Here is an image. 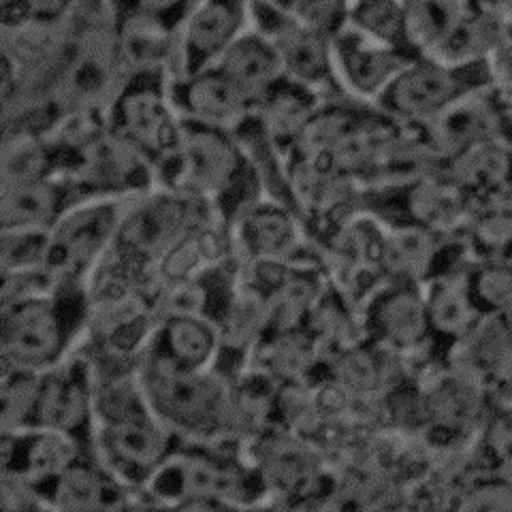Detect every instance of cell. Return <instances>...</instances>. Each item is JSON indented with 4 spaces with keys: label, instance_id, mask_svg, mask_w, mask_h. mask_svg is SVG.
Here are the masks:
<instances>
[{
    "label": "cell",
    "instance_id": "cell-1",
    "mask_svg": "<svg viewBox=\"0 0 512 512\" xmlns=\"http://www.w3.org/2000/svg\"><path fill=\"white\" fill-rule=\"evenodd\" d=\"M158 184L207 203L229 229L250 205L265 197L259 175L233 131L186 120L182 152Z\"/></svg>",
    "mask_w": 512,
    "mask_h": 512
},
{
    "label": "cell",
    "instance_id": "cell-2",
    "mask_svg": "<svg viewBox=\"0 0 512 512\" xmlns=\"http://www.w3.org/2000/svg\"><path fill=\"white\" fill-rule=\"evenodd\" d=\"M90 320L86 282L0 306V363L47 372L84 344Z\"/></svg>",
    "mask_w": 512,
    "mask_h": 512
},
{
    "label": "cell",
    "instance_id": "cell-3",
    "mask_svg": "<svg viewBox=\"0 0 512 512\" xmlns=\"http://www.w3.org/2000/svg\"><path fill=\"white\" fill-rule=\"evenodd\" d=\"M141 382L152 412L186 442L237 444L231 438V382L216 370H180L143 355Z\"/></svg>",
    "mask_w": 512,
    "mask_h": 512
},
{
    "label": "cell",
    "instance_id": "cell-4",
    "mask_svg": "<svg viewBox=\"0 0 512 512\" xmlns=\"http://www.w3.org/2000/svg\"><path fill=\"white\" fill-rule=\"evenodd\" d=\"M107 126L135 146L160 178L182 152L184 120L171 94V73H128L107 107Z\"/></svg>",
    "mask_w": 512,
    "mask_h": 512
},
{
    "label": "cell",
    "instance_id": "cell-5",
    "mask_svg": "<svg viewBox=\"0 0 512 512\" xmlns=\"http://www.w3.org/2000/svg\"><path fill=\"white\" fill-rule=\"evenodd\" d=\"M491 86L489 58L448 62L419 54L382 92L376 107L402 124L425 126Z\"/></svg>",
    "mask_w": 512,
    "mask_h": 512
},
{
    "label": "cell",
    "instance_id": "cell-6",
    "mask_svg": "<svg viewBox=\"0 0 512 512\" xmlns=\"http://www.w3.org/2000/svg\"><path fill=\"white\" fill-rule=\"evenodd\" d=\"M416 52L448 62L489 58L508 15L483 0H404Z\"/></svg>",
    "mask_w": 512,
    "mask_h": 512
},
{
    "label": "cell",
    "instance_id": "cell-7",
    "mask_svg": "<svg viewBox=\"0 0 512 512\" xmlns=\"http://www.w3.org/2000/svg\"><path fill=\"white\" fill-rule=\"evenodd\" d=\"M212 207L169 186H154L128 201L111 254L139 269L154 263Z\"/></svg>",
    "mask_w": 512,
    "mask_h": 512
},
{
    "label": "cell",
    "instance_id": "cell-8",
    "mask_svg": "<svg viewBox=\"0 0 512 512\" xmlns=\"http://www.w3.org/2000/svg\"><path fill=\"white\" fill-rule=\"evenodd\" d=\"M365 207L384 224H412L438 233H461L474 210L444 169L408 182L365 188Z\"/></svg>",
    "mask_w": 512,
    "mask_h": 512
},
{
    "label": "cell",
    "instance_id": "cell-9",
    "mask_svg": "<svg viewBox=\"0 0 512 512\" xmlns=\"http://www.w3.org/2000/svg\"><path fill=\"white\" fill-rule=\"evenodd\" d=\"M250 28L274 45L286 77L314 88L325 99L348 96L335 73L331 37L320 35L271 0H250Z\"/></svg>",
    "mask_w": 512,
    "mask_h": 512
},
{
    "label": "cell",
    "instance_id": "cell-10",
    "mask_svg": "<svg viewBox=\"0 0 512 512\" xmlns=\"http://www.w3.org/2000/svg\"><path fill=\"white\" fill-rule=\"evenodd\" d=\"M365 335L399 352L408 372L429 361L444 359L431 338L425 286L387 278L361 306Z\"/></svg>",
    "mask_w": 512,
    "mask_h": 512
},
{
    "label": "cell",
    "instance_id": "cell-11",
    "mask_svg": "<svg viewBox=\"0 0 512 512\" xmlns=\"http://www.w3.org/2000/svg\"><path fill=\"white\" fill-rule=\"evenodd\" d=\"M131 199L94 197L77 201L52 227L47 267L62 282H86L114 246Z\"/></svg>",
    "mask_w": 512,
    "mask_h": 512
},
{
    "label": "cell",
    "instance_id": "cell-12",
    "mask_svg": "<svg viewBox=\"0 0 512 512\" xmlns=\"http://www.w3.org/2000/svg\"><path fill=\"white\" fill-rule=\"evenodd\" d=\"M60 175L73 182L84 199H126L158 186L156 167L109 126L64 158Z\"/></svg>",
    "mask_w": 512,
    "mask_h": 512
},
{
    "label": "cell",
    "instance_id": "cell-13",
    "mask_svg": "<svg viewBox=\"0 0 512 512\" xmlns=\"http://www.w3.org/2000/svg\"><path fill=\"white\" fill-rule=\"evenodd\" d=\"M184 442L154 412H148L96 429L94 453L124 485L141 491Z\"/></svg>",
    "mask_w": 512,
    "mask_h": 512
},
{
    "label": "cell",
    "instance_id": "cell-14",
    "mask_svg": "<svg viewBox=\"0 0 512 512\" xmlns=\"http://www.w3.org/2000/svg\"><path fill=\"white\" fill-rule=\"evenodd\" d=\"M233 248L237 263L284 261L320 263V250L308 235L301 216L284 203L263 197L250 205L233 224Z\"/></svg>",
    "mask_w": 512,
    "mask_h": 512
},
{
    "label": "cell",
    "instance_id": "cell-15",
    "mask_svg": "<svg viewBox=\"0 0 512 512\" xmlns=\"http://www.w3.org/2000/svg\"><path fill=\"white\" fill-rule=\"evenodd\" d=\"M32 427L56 429L73 438L86 453H94L96 416L90 363L82 350L43 372Z\"/></svg>",
    "mask_w": 512,
    "mask_h": 512
},
{
    "label": "cell",
    "instance_id": "cell-16",
    "mask_svg": "<svg viewBox=\"0 0 512 512\" xmlns=\"http://www.w3.org/2000/svg\"><path fill=\"white\" fill-rule=\"evenodd\" d=\"M250 28V0H197L178 32L171 77L214 64Z\"/></svg>",
    "mask_w": 512,
    "mask_h": 512
},
{
    "label": "cell",
    "instance_id": "cell-17",
    "mask_svg": "<svg viewBox=\"0 0 512 512\" xmlns=\"http://www.w3.org/2000/svg\"><path fill=\"white\" fill-rule=\"evenodd\" d=\"M472 261L461 233H438L412 224H387V278L427 284Z\"/></svg>",
    "mask_w": 512,
    "mask_h": 512
},
{
    "label": "cell",
    "instance_id": "cell-18",
    "mask_svg": "<svg viewBox=\"0 0 512 512\" xmlns=\"http://www.w3.org/2000/svg\"><path fill=\"white\" fill-rule=\"evenodd\" d=\"M84 455L90 453L56 429L0 431V476L35 487L45 502L50 487Z\"/></svg>",
    "mask_w": 512,
    "mask_h": 512
},
{
    "label": "cell",
    "instance_id": "cell-19",
    "mask_svg": "<svg viewBox=\"0 0 512 512\" xmlns=\"http://www.w3.org/2000/svg\"><path fill=\"white\" fill-rule=\"evenodd\" d=\"M335 73H338L344 92L361 103H372L391 86L406 64L419 54L397 50L393 45L380 43L355 28H342L331 39Z\"/></svg>",
    "mask_w": 512,
    "mask_h": 512
},
{
    "label": "cell",
    "instance_id": "cell-20",
    "mask_svg": "<svg viewBox=\"0 0 512 512\" xmlns=\"http://www.w3.org/2000/svg\"><path fill=\"white\" fill-rule=\"evenodd\" d=\"M173 103L182 120L235 131L254 114V101L220 67L171 77Z\"/></svg>",
    "mask_w": 512,
    "mask_h": 512
},
{
    "label": "cell",
    "instance_id": "cell-21",
    "mask_svg": "<svg viewBox=\"0 0 512 512\" xmlns=\"http://www.w3.org/2000/svg\"><path fill=\"white\" fill-rule=\"evenodd\" d=\"M50 510L148 508L143 493L124 485L96 455H84L47 491Z\"/></svg>",
    "mask_w": 512,
    "mask_h": 512
},
{
    "label": "cell",
    "instance_id": "cell-22",
    "mask_svg": "<svg viewBox=\"0 0 512 512\" xmlns=\"http://www.w3.org/2000/svg\"><path fill=\"white\" fill-rule=\"evenodd\" d=\"M421 128L444 169L461 154L483 146L491 139H500L498 96L491 86L444 111L440 118Z\"/></svg>",
    "mask_w": 512,
    "mask_h": 512
},
{
    "label": "cell",
    "instance_id": "cell-23",
    "mask_svg": "<svg viewBox=\"0 0 512 512\" xmlns=\"http://www.w3.org/2000/svg\"><path fill=\"white\" fill-rule=\"evenodd\" d=\"M82 199L62 175L5 184L0 186V229H52Z\"/></svg>",
    "mask_w": 512,
    "mask_h": 512
},
{
    "label": "cell",
    "instance_id": "cell-24",
    "mask_svg": "<svg viewBox=\"0 0 512 512\" xmlns=\"http://www.w3.org/2000/svg\"><path fill=\"white\" fill-rule=\"evenodd\" d=\"M220 352L214 370L229 382L252 365L256 350L269 333L267 301L239 284L231 306L218 323Z\"/></svg>",
    "mask_w": 512,
    "mask_h": 512
},
{
    "label": "cell",
    "instance_id": "cell-25",
    "mask_svg": "<svg viewBox=\"0 0 512 512\" xmlns=\"http://www.w3.org/2000/svg\"><path fill=\"white\" fill-rule=\"evenodd\" d=\"M220 331L210 318L192 314H160L146 357L180 370H214Z\"/></svg>",
    "mask_w": 512,
    "mask_h": 512
},
{
    "label": "cell",
    "instance_id": "cell-26",
    "mask_svg": "<svg viewBox=\"0 0 512 512\" xmlns=\"http://www.w3.org/2000/svg\"><path fill=\"white\" fill-rule=\"evenodd\" d=\"M327 374L352 393L380 399L410 372L399 352L365 338L327 357Z\"/></svg>",
    "mask_w": 512,
    "mask_h": 512
},
{
    "label": "cell",
    "instance_id": "cell-27",
    "mask_svg": "<svg viewBox=\"0 0 512 512\" xmlns=\"http://www.w3.org/2000/svg\"><path fill=\"white\" fill-rule=\"evenodd\" d=\"M325 101V96L314 88L284 75L254 103V114L280 150L291 156Z\"/></svg>",
    "mask_w": 512,
    "mask_h": 512
},
{
    "label": "cell",
    "instance_id": "cell-28",
    "mask_svg": "<svg viewBox=\"0 0 512 512\" xmlns=\"http://www.w3.org/2000/svg\"><path fill=\"white\" fill-rule=\"evenodd\" d=\"M431 338L446 359L485 314L476 306L468 284V267L425 284Z\"/></svg>",
    "mask_w": 512,
    "mask_h": 512
},
{
    "label": "cell",
    "instance_id": "cell-29",
    "mask_svg": "<svg viewBox=\"0 0 512 512\" xmlns=\"http://www.w3.org/2000/svg\"><path fill=\"white\" fill-rule=\"evenodd\" d=\"M109 15L118 54L128 73L173 71L178 30L135 11L109 9Z\"/></svg>",
    "mask_w": 512,
    "mask_h": 512
},
{
    "label": "cell",
    "instance_id": "cell-30",
    "mask_svg": "<svg viewBox=\"0 0 512 512\" xmlns=\"http://www.w3.org/2000/svg\"><path fill=\"white\" fill-rule=\"evenodd\" d=\"M444 171L466 192L472 205L512 203V146L491 139L459 158Z\"/></svg>",
    "mask_w": 512,
    "mask_h": 512
},
{
    "label": "cell",
    "instance_id": "cell-31",
    "mask_svg": "<svg viewBox=\"0 0 512 512\" xmlns=\"http://www.w3.org/2000/svg\"><path fill=\"white\" fill-rule=\"evenodd\" d=\"M239 288V263L224 261L156 293L160 314H192L210 318L218 325Z\"/></svg>",
    "mask_w": 512,
    "mask_h": 512
},
{
    "label": "cell",
    "instance_id": "cell-32",
    "mask_svg": "<svg viewBox=\"0 0 512 512\" xmlns=\"http://www.w3.org/2000/svg\"><path fill=\"white\" fill-rule=\"evenodd\" d=\"M252 363L282 384H312L327 374V352L308 327L267 333Z\"/></svg>",
    "mask_w": 512,
    "mask_h": 512
},
{
    "label": "cell",
    "instance_id": "cell-33",
    "mask_svg": "<svg viewBox=\"0 0 512 512\" xmlns=\"http://www.w3.org/2000/svg\"><path fill=\"white\" fill-rule=\"evenodd\" d=\"M216 67L227 73L254 103L284 77L274 45L254 28L242 32V37L222 54Z\"/></svg>",
    "mask_w": 512,
    "mask_h": 512
},
{
    "label": "cell",
    "instance_id": "cell-34",
    "mask_svg": "<svg viewBox=\"0 0 512 512\" xmlns=\"http://www.w3.org/2000/svg\"><path fill=\"white\" fill-rule=\"evenodd\" d=\"M327 286L325 267L320 263L295 265L280 286L265 301L269 310V333L306 327L316 299Z\"/></svg>",
    "mask_w": 512,
    "mask_h": 512
},
{
    "label": "cell",
    "instance_id": "cell-35",
    "mask_svg": "<svg viewBox=\"0 0 512 512\" xmlns=\"http://www.w3.org/2000/svg\"><path fill=\"white\" fill-rule=\"evenodd\" d=\"M306 327L323 346L327 357L367 338L359 306L352 303L338 286H333L329 278L325 291L314 303Z\"/></svg>",
    "mask_w": 512,
    "mask_h": 512
},
{
    "label": "cell",
    "instance_id": "cell-36",
    "mask_svg": "<svg viewBox=\"0 0 512 512\" xmlns=\"http://www.w3.org/2000/svg\"><path fill=\"white\" fill-rule=\"evenodd\" d=\"M58 175V152L50 137L9 133L3 135L0 186Z\"/></svg>",
    "mask_w": 512,
    "mask_h": 512
},
{
    "label": "cell",
    "instance_id": "cell-37",
    "mask_svg": "<svg viewBox=\"0 0 512 512\" xmlns=\"http://www.w3.org/2000/svg\"><path fill=\"white\" fill-rule=\"evenodd\" d=\"M348 26L397 50L419 54L410 37L404 0H350Z\"/></svg>",
    "mask_w": 512,
    "mask_h": 512
},
{
    "label": "cell",
    "instance_id": "cell-38",
    "mask_svg": "<svg viewBox=\"0 0 512 512\" xmlns=\"http://www.w3.org/2000/svg\"><path fill=\"white\" fill-rule=\"evenodd\" d=\"M43 372L0 363V431L30 429Z\"/></svg>",
    "mask_w": 512,
    "mask_h": 512
},
{
    "label": "cell",
    "instance_id": "cell-39",
    "mask_svg": "<svg viewBox=\"0 0 512 512\" xmlns=\"http://www.w3.org/2000/svg\"><path fill=\"white\" fill-rule=\"evenodd\" d=\"M472 259H491L512 250V203L474 205L461 231Z\"/></svg>",
    "mask_w": 512,
    "mask_h": 512
},
{
    "label": "cell",
    "instance_id": "cell-40",
    "mask_svg": "<svg viewBox=\"0 0 512 512\" xmlns=\"http://www.w3.org/2000/svg\"><path fill=\"white\" fill-rule=\"evenodd\" d=\"M468 284L476 306L485 316L512 310V250L491 259H472Z\"/></svg>",
    "mask_w": 512,
    "mask_h": 512
},
{
    "label": "cell",
    "instance_id": "cell-41",
    "mask_svg": "<svg viewBox=\"0 0 512 512\" xmlns=\"http://www.w3.org/2000/svg\"><path fill=\"white\" fill-rule=\"evenodd\" d=\"M52 229H0V274L47 265Z\"/></svg>",
    "mask_w": 512,
    "mask_h": 512
},
{
    "label": "cell",
    "instance_id": "cell-42",
    "mask_svg": "<svg viewBox=\"0 0 512 512\" xmlns=\"http://www.w3.org/2000/svg\"><path fill=\"white\" fill-rule=\"evenodd\" d=\"M348 9L350 0H293L288 11L299 22L333 39L348 26Z\"/></svg>",
    "mask_w": 512,
    "mask_h": 512
},
{
    "label": "cell",
    "instance_id": "cell-43",
    "mask_svg": "<svg viewBox=\"0 0 512 512\" xmlns=\"http://www.w3.org/2000/svg\"><path fill=\"white\" fill-rule=\"evenodd\" d=\"M105 3L111 11L143 13L180 32L197 0H105Z\"/></svg>",
    "mask_w": 512,
    "mask_h": 512
},
{
    "label": "cell",
    "instance_id": "cell-44",
    "mask_svg": "<svg viewBox=\"0 0 512 512\" xmlns=\"http://www.w3.org/2000/svg\"><path fill=\"white\" fill-rule=\"evenodd\" d=\"M0 508L5 512H35V510H50L43 495L22 483L18 478L0 476Z\"/></svg>",
    "mask_w": 512,
    "mask_h": 512
},
{
    "label": "cell",
    "instance_id": "cell-45",
    "mask_svg": "<svg viewBox=\"0 0 512 512\" xmlns=\"http://www.w3.org/2000/svg\"><path fill=\"white\" fill-rule=\"evenodd\" d=\"M493 88L506 99H512V18H508L500 41L489 54Z\"/></svg>",
    "mask_w": 512,
    "mask_h": 512
},
{
    "label": "cell",
    "instance_id": "cell-46",
    "mask_svg": "<svg viewBox=\"0 0 512 512\" xmlns=\"http://www.w3.org/2000/svg\"><path fill=\"white\" fill-rule=\"evenodd\" d=\"M495 90V88H493ZM495 96H498V124H500V139L512 146V99H506L498 90H495Z\"/></svg>",
    "mask_w": 512,
    "mask_h": 512
},
{
    "label": "cell",
    "instance_id": "cell-47",
    "mask_svg": "<svg viewBox=\"0 0 512 512\" xmlns=\"http://www.w3.org/2000/svg\"><path fill=\"white\" fill-rule=\"evenodd\" d=\"M483 3L495 11H500L512 18V0H483Z\"/></svg>",
    "mask_w": 512,
    "mask_h": 512
},
{
    "label": "cell",
    "instance_id": "cell-48",
    "mask_svg": "<svg viewBox=\"0 0 512 512\" xmlns=\"http://www.w3.org/2000/svg\"><path fill=\"white\" fill-rule=\"evenodd\" d=\"M271 3H276V5L284 7V9H291V3H293V0H271Z\"/></svg>",
    "mask_w": 512,
    "mask_h": 512
}]
</instances>
